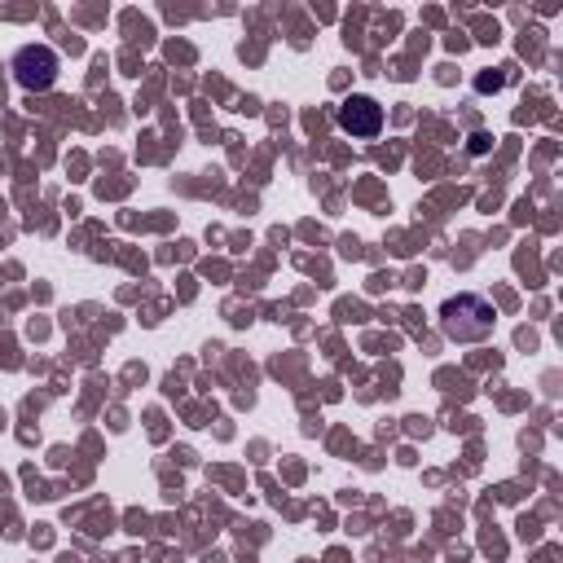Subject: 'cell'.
<instances>
[{
	"label": "cell",
	"mask_w": 563,
	"mask_h": 563,
	"mask_svg": "<svg viewBox=\"0 0 563 563\" xmlns=\"http://www.w3.org/2000/svg\"><path fill=\"white\" fill-rule=\"evenodd\" d=\"M440 321H444L449 339H484L493 330V308L475 295H457L440 308Z\"/></svg>",
	"instance_id": "obj_1"
},
{
	"label": "cell",
	"mask_w": 563,
	"mask_h": 563,
	"mask_svg": "<svg viewBox=\"0 0 563 563\" xmlns=\"http://www.w3.org/2000/svg\"><path fill=\"white\" fill-rule=\"evenodd\" d=\"M13 70H18V84L22 88H48L57 79V53L44 48V44H26L18 57H13Z\"/></svg>",
	"instance_id": "obj_2"
},
{
	"label": "cell",
	"mask_w": 563,
	"mask_h": 563,
	"mask_svg": "<svg viewBox=\"0 0 563 563\" xmlns=\"http://www.w3.org/2000/svg\"><path fill=\"white\" fill-rule=\"evenodd\" d=\"M339 128L352 136H374L383 128V106L374 97H347L339 106Z\"/></svg>",
	"instance_id": "obj_3"
}]
</instances>
